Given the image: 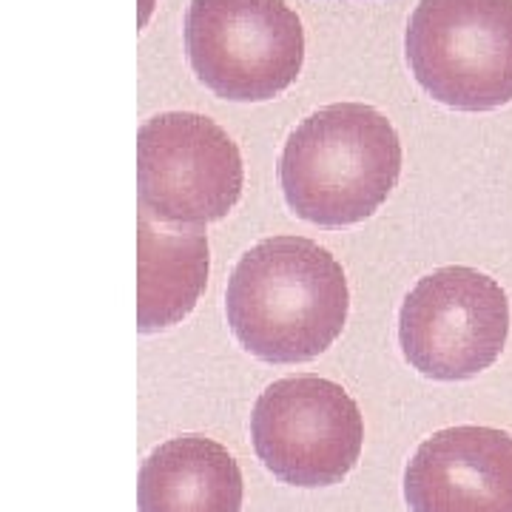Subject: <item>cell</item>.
I'll return each mask as SVG.
<instances>
[{
  "instance_id": "cell-1",
  "label": "cell",
  "mask_w": 512,
  "mask_h": 512,
  "mask_svg": "<svg viewBox=\"0 0 512 512\" xmlns=\"http://www.w3.org/2000/svg\"><path fill=\"white\" fill-rule=\"evenodd\" d=\"M350 291L345 268L305 237L262 239L242 254L225 291L237 342L271 365L311 362L342 336Z\"/></svg>"
},
{
  "instance_id": "cell-2",
  "label": "cell",
  "mask_w": 512,
  "mask_h": 512,
  "mask_svg": "<svg viewBox=\"0 0 512 512\" xmlns=\"http://www.w3.org/2000/svg\"><path fill=\"white\" fill-rule=\"evenodd\" d=\"M402 174V140L382 111L336 103L293 128L279 160L285 202L299 220L345 228L373 217Z\"/></svg>"
},
{
  "instance_id": "cell-3",
  "label": "cell",
  "mask_w": 512,
  "mask_h": 512,
  "mask_svg": "<svg viewBox=\"0 0 512 512\" xmlns=\"http://www.w3.org/2000/svg\"><path fill=\"white\" fill-rule=\"evenodd\" d=\"M404 52L436 103L493 111L512 103V0H419Z\"/></svg>"
},
{
  "instance_id": "cell-4",
  "label": "cell",
  "mask_w": 512,
  "mask_h": 512,
  "mask_svg": "<svg viewBox=\"0 0 512 512\" xmlns=\"http://www.w3.org/2000/svg\"><path fill=\"white\" fill-rule=\"evenodd\" d=\"M191 69L234 103H265L291 89L305 63V29L285 0H191Z\"/></svg>"
},
{
  "instance_id": "cell-5",
  "label": "cell",
  "mask_w": 512,
  "mask_h": 512,
  "mask_svg": "<svg viewBox=\"0 0 512 512\" xmlns=\"http://www.w3.org/2000/svg\"><path fill=\"white\" fill-rule=\"evenodd\" d=\"M507 336V293L493 276L467 265L421 276L399 311L404 359L436 382H464L493 367Z\"/></svg>"
},
{
  "instance_id": "cell-6",
  "label": "cell",
  "mask_w": 512,
  "mask_h": 512,
  "mask_svg": "<svg viewBox=\"0 0 512 512\" xmlns=\"http://www.w3.org/2000/svg\"><path fill=\"white\" fill-rule=\"evenodd\" d=\"M245 168L237 143L214 120L168 111L137 134L140 211L163 225H208L242 197Z\"/></svg>"
},
{
  "instance_id": "cell-7",
  "label": "cell",
  "mask_w": 512,
  "mask_h": 512,
  "mask_svg": "<svg viewBox=\"0 0 512 512\" xmlns=\"http://www.w3.org/2000/svg\"><path fill=\"white\" fill-rule=\"evenodd\" d=\"M251 439L268 473L291 487H333L362 456L365 421L342 384L319 376L279 379L259 393Z\"/></svg>"
},
{
  "instance_id": "cell-8",
  "label": "cell",
  "mask_w": 512,
  "mask_h": 512,
  "mask_svg": "<svg viewBox=\"0 0 512 512\" xmlns=\"http://www.w3.org/2000/svg\"><path fill=\"white\" fill-rule=\"evenodd\" d=\"M410 512H512V436L461 424L419 444L404 470Z\"/></svg>"
},
{
  "instance_id": "cell-9",
  "label": "cell",
  "mask_w": 512,
  "mask_h": 512,
  "mask_svg": "<svg viewBox=\"0 0 512 512\" xmlns=\"http://www.w3.org/2000/svg\"><path fill=\"white\" fill-rule=\"evenodd\" d=\"M137 330L183 322L208 282V237L197 225H163L137 214Z\"/></svg>"
},
{
  "instance_id": "cell-10",
  "label": "cell",
  "mask_w": 512,
  "mask_h": 512,
  "mask_svg": "<svg viewBox=\"0 0 512 512\" xmlns=\"http://www.w3.org/2000/svg\"><path fill=\"white\" fill-rule=\"evenodd\" d=\"M242 493L237 458L200 433L160 444L140 473V512H242Z\"/></svg>"
}]
</instances>
